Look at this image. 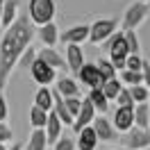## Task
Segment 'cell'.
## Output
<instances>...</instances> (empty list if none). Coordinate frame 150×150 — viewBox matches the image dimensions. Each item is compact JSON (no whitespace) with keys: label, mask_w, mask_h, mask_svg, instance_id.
Returning a JSON list of instances; mask_svg holds the SVG:
<instances>
[{"label":"cell","mask_w":150,"mask_h":150,"mask_svg":"<svg viewBox=\"0 0 150 150\" xmlns=\"http://www.w3.org/2000/svg\"><path fill=\"white\" fill-rule=\"evenodd\" d=\"M64 59H66V68L75 75L80 68H82V64H84V50H82V46H77V43H66Z\"/></svg>","instance_id":"10"},{"label":"cell","mask_w":150,"mask_h":150,"mask_svg":"<svg viewBox=\"0 0 150 150\" xmlns=\"http://www.w3.org/2000/svg\"><path fill=\"white\" fill-rule=\"evenodd\" d=\"M116 105H118V107H134V100H132L127 86H121V91L116 96Z\"/></svg>","instance_id":"31"},{"label":"cell","mask_w":150,"mask_h":150,"mask_svg":"<svg viewBox=\"0 0 150 150\" xmlns=\"http://www.w3.org/2000/svg\"><path fill=\"white\" fill-rule=\"evenodd\" d=\"M46 148H48L46 132L43 130H32L30 132V139H28V146L23 150H46Z\"/></svg>","instance_id":"22"},{"label":"cell","mask_w":150,"mask_h":150,"mask_svg":"<svg viewBox=\"0 0 150 150\" xmlns=\"http://www.w3.org/2000/svg\"><path fill=\"white\" fill-rule=\"evenodd\" d=\"M55 91L62 98H82V91H80V84L75 82L73 77H55Z\"/></svg>","instance_id":"14"},{"label":"cell","mask_w":150,"mask_h":150,"mask_svg":"<svg viewBox=\"0 0 150 150\" xmlns=\"http://www.w3.org/2000/svg\"><path fill=\"white\" fill-rule=\"evenodd\" d=\"M127 89H130V96H132V100H134V105L137 103H148L150 91H148L146 84H134V86H127Z\"/></svg>","instance_id":"29"},{"label":"cell","mask_w":150,"mask_h":150,"mask_svg":"<svg viewBox=\"0 0 150 150\" xmlns=\"http://www.w3.org/2000/svg\"><path fill=\"white\" fill-rule=\"evenodd\" d=\"M91 127H93L98 141H103V143H114V141L118 139V132L114 130L112 121H109L105 114H96L93 121H91Z\"/></svg>","instance_id":"7"},{"label":"cell","mask_w":150,"mask_h":150,"mask_svg":"<svg viewBox=\"0 0 150 150\" xmlns=\"http://www.w3.org/2000/svg\"><path fill=\"white\" fill-rule=\"evenodd\" d=\"M139 2H150V0H139Z\"/></svg>","instance_id":"43"},{"label":"cell","mask_w":150,"mask_h":150,"mask_svg":"<svg viewBox=\"0 0 150 150\" xmlns=\"http://www.w3.org/2000/svg\"><path fill=\"white\" fill-rule=\"evenodd\" d=\"M148 130H150V98H148Z\"/></svg>","instance_id":"39"},{"label":"cell","mask_w":150,"mask_h":150,"mask_svg":"<svg viewBox=\"0 0 150 150\" xmlns=\"http://www.w3.org/2000/svg\"><path fill=\"white\" fill-rule=\"evenodd\" d=\"M46 123H48V112L39 109L37 105H32L30 107V125H32V130H43Z\"/></svg>","instance_id":"23"},{"label":"cell","mask_w":150,"mask_h":150,"mask_svg":"<svg viewBox=\"0 0 150 150\" xmlns=\"http://www.w3.org/2000/svg\"><path fill=\"white\" fill-rule=\"evenodd\" d=\"M98 137H96V132L91 125H86L82 130L77 132V139H75V150H96L98 148Z\"/></svg>","instance_id":"15"},{"label":"cell","mask_w":150,"mask_h":150,"mask_svg":"<svg viewBox=\"0 0 150 150\" xmlns=\"http://www.w3.org/2000/svg\"><path fill=\"white\" fill-rule=\"evenodd\" d=\"M52 150H75V139H71L68 134H62L52 143Z\"/></svg>","instance_id":"30"},{"label":"cell","mask_w":150,"mask_h":150,"mask_svg":"<svg viewBox=\"0 0 150 150\" xmlns=\"http://www.w3.org/2000/svg\"><path fill=\"white\" fill-rule=\"evenodd\" d=\"M146 150H150V146H148V148H146Z\"/></svg>","instance_id":"44"},{"label":"cell","mask_w":150,"mask_h":150,"mask_svg":"<svg viewBox=\"0 0 150 150\" xmlns=\"http://www.w3.org/2000/svg\"><path fill=\"white\" fill-rule=\"evenodd\" d=\"M11 137H14V132L7 123H0V143H9Z\"/></svg>","instance_id":"35"},{"label":"cell","mask_w":150,"mask_h":150,"mask_svg":"<svg viewBox=\"0 0 150 150\" xmlns=\"http://www.w3.org/2000/svg\"><path fill=\"white\" fill-rule=\"evenodd\" d=\"M141 64H143L141 55H127L125 57V68L127 71H141Z\"/></svg>","instance_id":"33"},{"label":"cell","mask_w":150,"mask_h":150,"mask_svg":"<svg viewBox=\"0 0 150 150\" xmlns=\"http://www.w3.org/2000/svg\"><path fill=\"white\" fill-rule=\"evenodd\" d=\"M141 75H143V84L148 86V91H150V62H146V59L141 64Z\"/></svg>","instance_id":"37"},{"label":"cell","mask_w":150,"mask_h":150,"mask_svg":"<svg viewBox=\"0 0 150 150\" xmlns=\"http://www.w3.org/2000/svg\"><path fill=\"white\" fill-rule=\"evenodd\" d=\"M7 116H9V105H7V98L0 93V123L7 121Z\"/></svg>","instance_id":"36"},{"label":"cell","mask_w":150,"mask_h":150,"mask_svg":"<svg viewBox=\"0 0 150 150\" xmlns=\"http://www.w3.org/2000/svg\"><path fill=\"white\" fill-rule=\"evenodd\" d=\"M121 80H118V75L116 77H112V80H107V82H103L100 84V91L105 93V98L112 103V100H116V96H118V91H121Z\"/></svg>","instance_id":"24"},{"label":"cell","mask_w":150,"mask_h":150,"mask_svg":"<svg viewBox=\"0 0 150 150\" xmlns=\"http://www.w3.org/2000/svg\"><path fill=\"white\" fill-rule=\"evenodd\" d=\"M103 46L109 50V62L114 64V68H116V71H123V68H125V57L130 55V52H127V46H125V37H123V32L116 30V32L105 41Z\"/></svg>","instance_id":"3"},{"label":"cell","mask_w":150,"mask_h":150,"mask_svg":"<svg viewBox=\"0 0 150 150\" xmlns=\"http://www.w3.org/2000/svg\"><path fill=\"white\" fill-rule=\"evenodd\" d=\"M86 39H89V25H73V28H68L66 32L59 34V41L62 43H77V46H82Z\"/></svg>","instance_id":"13"},{"label":"cell","mask_w":150,"mask_h":150,"mask_svg":"<svg viewBox=\"0 0 150 150\" xmlns=\"http://www.w3.org/2000/svg\"><path fill=\"white\" fill-rule=\"evenodd\" d=\"M16 18H18V2L16 0H5L2 2V14H0V25L9 28Z\"/></svg>","instance_id":"19"},{"label":"cell","mask_w":150,"mask_h":150,"mask_svg":"<svg viewBox=\"0 0 150 150\" xmlns=\"http://www.w3.org/2000/svg\"><path fill=\"white\" fill-rule=\"evenodd\" d=\"M93 116H96V109H93V105L89 103V98H82V105H80V112H77V116H75V121H73V132H80L82 127H86V125H91V121H93Z\"/></svg>","instance_id":"11"},{"label":"cell","mask_w":150,"mask_h":150,"mask_svg":"<svg viewBox=\"0 0 150 150\" xmlns=\"http://www.w3.org/2000/svg\"><path fill=\"white\" fill-rule=\"evenodd\" d=\"M150 16V2H134L125 9V16L121 21V28L123 30H139V25Z\"/></svg>","instance_id":"5"},{"label":"cell","mask_w":150,"mask_h":150,"mask_svg":"<svg viewBox=\"0 0 150 150\" xmlns=\"http://www.w3.org/2000/svg\"><path fill=\"white\" fill-rule=\"evenodd\" d=\"M34 105L43 112H50L52 109V91L50 86H39L37 93H34Z\"/></svg>","instance_id":"21"},{"label":"cell","mask_w":150,"mask_h":150,"mask_svg":"<svg viewBox=\"0 0 150 150\" xmlns=\"http://www.w3.org/2000/svg\"><path fill=\"white\" fill-rule=\"evenodd\" d=\"M34 57H37V50H34V48L30 46L28 50H25V52H23V55H21V59H18V64L23 66V68H28V66L32 64V59H34Z\"/></svg>","instance_id":"34"},{"label":"cell","mask_w":150,"mask_h":150,"mask_svg":"<svg viewBox=\"0 0 150 150\" xmlns=\"http://www.w3.org/2000/svg\"><path fill=\"white\" fill-rule=\"evenodd\" d=\"M134 127L148 130V103H137L134 105Z\"/></svg>","instance_id":"25"},{"label":"cell","mask_w":150,"mask_h":150,"mask_svg":"<svg viewBox=\"0 0 150 150\" xmlns=\"http://www.w3.org/2000/svg\"><path fill=\"white\" fill-rule=\"evenodd\" d=\"M116 30H118V21L116 18H98L89 25V39L86 41L93 43V46H103Z\"/></svg>","instance_id":"4"},{"label":"cell","mask_w":150,"mask_h":150,"mask_svg":"<svg viewBox=\"0 0 150 150\" xmlns=\"http://www.w3.org/2000/svg\"><path fill=\"white\" fill-rule=\"evenodd\" d=\"M43 132H46L48 146H52V143L64 134V125H62V121L57 118L55 112H48V123H46V127H43Z\"/></svg>","instance_id":"16"},{"label":"cell","mask_w":150,"mask_h":150,"mask_svg":"<svg viewBox=\"0 0 150 150\" xmlns=\"http://www.w3.org/2000/svg\"><path fill=\"white\" fill-rule=\"evenodd\" d=\"M30 75H32V80L37 82L39 86H50L52 82H55L57 77V71L52 68V66H48L43 59H39V57H34L32 59V64L28 66Z\"/></svg>","instance_id":"6"},{"label":"cell","mask_w":150,"mask_h":150,"mask_svg":"<svg viewBox=\"0 0 150 150\" xmlns=\"http://www.w3.org/2000/svg\"><path fill=\"white\" fill-rule=\"evenodd\" d=\"M57 14V5L55 0H30L28 5V18L32 25H46V23H52Z\"/></svg>","instance_id":"2"},{"label":"cell","mask_w":150,"mask_h":150,"mask_svg":"<svg viewBox=\"0 0 150 150\" xmlns=\"http://www.w3.org/2000/svg\"><path fill=\"white\" fill-rule=\"evenodd\" d=\"M114 150H127V148H114Z\"/></svg>","instance_id":"42"},{"label":"cell","mask_w":150,"mask_h":150,"mask_svg":"<svg viewBox=\"0 0 150 150\" xmlns=\"http://www.w3.org/2000/svg\"><path fill=\"white\" fill-rule=\"evenodd\" d=\"M2 2H5V0H0V14H2Z\"/></svg>","instance_id":"41"},{"label":"cell","mask_w":150,"mask_h":150,"mask_svg":"<svg viewBox=\"0 0 150 150\" xmlns=\"http://www.w3.org/2000/svg\"><path fill=\"white\" fill-rule=\"evenodd\" d=\"M0 150H7V143H0Z\"/></svg>","instance_id":"40"},{"label":"cell","mask_w":150,"mask_h":150,"mask_svg":"<svg viewBox=\"0 0 150 150\" xmlns=\"http://www.w3.org/2000/svg\"><path fill=\"white\" fill-rule=\"evenodd\" d=\"M7 150H23V146H18V143H14L11 148H7Z\"/></svg>","instance_id":"38"},{"label":"cell","mask_w":150,"mask_h":150,"mask_svg":"<svg viewBox=\"0 0 150 150\" xmlns=\"http://www.w3.org/2000/svg\"><path fill=\"white\" fill-rule=\"evenodd\" d=\"M118 80H121V84H127V86L143 84V75H141V71H127V68H123Z\"/></svg>","instance_id":"28"},{"label":"cell","mask_w":150,"mask_h":150,"mask_svg":"<svg viewBox=\"0 0 150 150\" xmlns=\"http://www.w3.org/2000/svg\"><path fill=\"white\" fill-rule=\"evenodd\" d=\"M75 77H80V82H82L84 86H89V89L103 84V77H100V73H98L96 64H89V62H84V64H82V68L75 73Z\"/></svg>","instance_id":"12"},{"label":"cell","mask_w":150,"mask_h":150,"mask_svg":"<svg viewBox=\"0 0 150 150\" xmlns=\"http://www.w3.org/2000/svg\"><path fill=\"white\" fill-rule=\"evenodd\" d=\"M123 143L127 150H146L150 146V130H141V127H130L123 134Z\"/></svg>","instance_id":"8"},{"label":"cell","mask_w":150,"mask_h":150,"mask_svg":"<svg viewBox=\"0 0 150 150\" xmlns=\"http://www.w3.org/2000/svg\"><path fill=\"white\" fill-rule=\"evenodd\" d=\"M96 68H98V73H100V77H103V82L116 77V73H118L109 59H98V62H96Z\"/></svg>","instance_id":"27"},{"label":"cell","mask_w":150,"mask_h":150,"mask_svg":"<svg viewBox=\"0 0 150 150\" xmlns=\"http://www.w3.org/2000/svg\"><path fill=\"white\" fill-rule=\"evenodd\" d=\"M34 39V25L28 16H18L9 28H5L0 37V93L9 86L11 73L18 66L21 55L32 46Z\"/></svg>","instance_id":"1"},{"label":"cell","mask_w":150,"mask_h":150,"mask_svg":"<svg viewBox=\"0 0 150 150\" xmlns=\"http://www.w3.org/2000/svg\"><path fill=\"white\" fill-rule=\"evenodd\" d=\"M112 125L116 132H125L134 127V107H116V112L112 116Z\"/></svg>","instance_id":"9"},{"label":"cell","mask_w":150,"mask_h":150,"mask_svg":"<svg viewBox=\"0 0 150 150\" xmlns=\"http://www.w3.org/2000/svg\"><path fill=\"white\" fill-rule=\"evenodd\" d=\"M64 105H66L68 114L73 116V121H75V116L80 112V105H82V98H64Z\"/></svg>","instance_id":"32"},{"label":"cell","mask_w":150,"mask_h":150,"mask_svg":"<svg viewBox=\"0 0 150 150\" xmlns=\"http://www.w3.org/2000/svg\"><path fill=\"white\" fill-rule=\"evenodd\" d=\"M86 98H89V103L93 105L96 114H107V112H109V100L105 98V93L100 91V86H93Z\"/></svg>","instance_id":"20"},{"label":"cell","mask_w":150,"mask_h":150,"mask_svg":"<svg viewBox=\"0 0 150 150\" xmlns=\"http://www.w3.org/2000/svg\"><path fill=\"white\" fill-rule=\"evenodd\" d=\"M37 37L46 48H55V43L59 41V30H57L55 23H46L37 30Z\"/></svg>","instance_id":"18"},{"label":"cell","mask_w":150,"mask_h":150,"mask_svg":"<svg viewBox=\"0 0 150 150\" xmlns=\"http://www.w3.org/2000/svg\"><path fill=\"white\" fill-rule=\"evenodd\" d=\"M37 57H39V59H43L48 66H52L55 71H62V68H66V59L59 55V52H57L55 48H46V46H43V48L37 52Z\"/></svg>","instance_id":"17"},{"label":"cell","mask_w":150,"mask_h":150,"mask_svg":"<svg viewBox=\"0 0 150 150\" xmlns=\"http://www.w3.org/2000/svg\"><path fill=\"white\" fill-rule=\"evenodd\" d=\"M123 37H125V46L130 55H141V43H139V34L137 30H123Z\"/></svg>","instance_id":"26"}]
</instances>
